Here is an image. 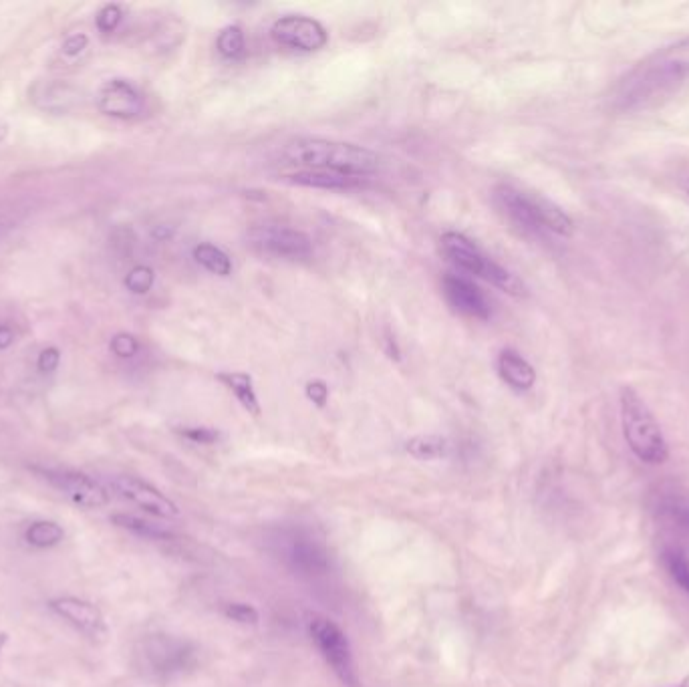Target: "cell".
Segmentation results:
<instances>
[{
	"mask_svg": "<svg viewBox=\"0 0 689 687\" xmlns=\"http://www.w3.org/2000/svg\"><path fill=\"white\" fill-rule=\"evenodd\" d=\"M689 79V35L651 53L627 71L609 93V107L617 113L645 111Z\"/></svg>",
	"mask_w": 689,
	"mask_h": 687,
	"instance_id": "obj_1",
	"label": "cell"
},
{
	"mask_svg": "<svg viewBox=\"0 0 689 687\" xmlns=\"http://www.w3.org/2000/svg\"><path fill=\"white\" fill-rule=\"evenodd\" d=\"M285 156L291 164L305 166L307 170L353 178L371 176L381 168V158L375 152L347 142L321 140V137H305V140L289 144Z\"/></svg>",
	"mask_w": 689,
	"mask_h": 687,
	"instance_id": "obj_2",
	"label": "cell"
},
{
	"mask_svg": "<svg viewBox=\"0 0 689 687\" xmlns=\"http://www.w3.org/2000/svg\"><path fill=\"white\" fill-rule=\"evenodd\" d=\"M494 200L498 208L528 234L544 236L546 232H550L569 238L575 232L571 216L542 196L528 194L502 184L494 190Z\"/></svg>",
	"mask_w": 689,
	"mask_h": 687,
	"instance_id": "obj_3",
	"label": "cell"
},
{
	"mask_svg": "<svg viewBox=\"0 0 689 687\" xmlns=\"http://www.w3.org/2000/svg\"><path fill=\"white\" fill-rule=\"evenodd\" d=\"M619 414L623 436L631 452L643 464H665L669 458V446L661 426L651 414L645 399L631 385H623L619 389Z\"/></svg>",
	"mask_w": 689,
	"mask_h": 687,
	"instance_id": "obj_4",
	"label": "cell"
},
{
	"mask_svg": "<svg viewBox=\"0 0 689 687\" xmlns=\"http://www.w3.org/2000/svg\"><path fill=\"white\" fill-rule=\"evenodd\" d=\"M135 661L150 679L170 681L196 669L198 647L184 637L154 633L137 643Z\"/></svg>",
	"mask_w": 689,
	"mask_h": 687,
	"instance_id": "obj_5",
	"label": "cell"
},
{
	"mask_svg": "<svg viewBox=\"0 0 689 687\" xmlns=\"http://www.w3.org/2000/svg\"><path fill=\"white\" fill-rule=\"evenodd\" d=\"M440 242H442L444 254L458 268L470 274H476V277H482L484 281L492 283L494 287L502 289L508 295H514V297L526 295V287L516 274L504 268L502 264L494 262L492 258H488L468 236L460 232H446Z\"/></svg>",
	"mask_w": 689,
	"mask_h": 687,
	"instance_id": "obj_6",
	"label": "cell"
},
{
	"mask_svg": "<svg viewBox=\"0 0 689 687\" xmlns=\"http://www.w3.org/2000/svg\"><path fill=\"white\" fill-rule=\"evenodd\" d=\"M309 629H311L313 641L317 643L325 661L339 675V679L345 685L355 687L357 685V671H355L353 651H351L349 639L341 631V627L335 625L333 621H329L327 617H313Z\"/></svg>",
	"mask_w": 689,
	"mask_h": 687,
	"instance_id": "obj_7",
	"label": "cell"
},
{
	"mask_svg": "<svg viewBox=\"0 0 689 687\" xmlns=\"http://www.w3.org/2000/svg\"><path fill=\"white\" fill-rule=\"evenodd\" d=\"M283 561L303 575H323L329 571L331 561L325 546L305 532H285L279 538Z\"/></svg>",
	"mask_w": 689,
	"mask_h": 687,
	"instance_id": "obj_8",
	"label": "cell"
},
{
	"mask_svg": "<svg viewBox=\"0 0 689 687\" xmlns=\"http://www.w3.org/2000/svg\"><path fill=\"white\" fill-rule=\"evenodd\" d=\"M270 33L279 45L303 53L321 51L329 43L327 29L317 19L305 15L281 17L279 21H274Z\"/></svg>",
	"mask_w": 689,
	"mask_h": 687,
	"instance_id": "obj_9",
	"label": "cell"
},
{
	"mask_svg": "<svg viewBox=\"0 0 689 687\" xmlns=\"http://www.w3.org/2000/svg\"><path fill=\"white\" fill-rule=\"evenodd\" d=\"M35 472L81 508H103L109 502L107 490L87 474L57 468H35Z\"/></svg>",
	"mask_w": 689,
	"mask_h": 687,
	"instance_id": "obj_10",
	"label": "cell"
},
{
	"mask_svg": "<svg viewBox=\"0 0 689 687\" xmlns=\"http://www.w3.org/2000/svg\"><path fill=\"white\" fill-rule=\"evenodd\" d=\"M250 240L262 252L281 258H307L313 252L311 238L305 232L287 226L254 228L250 232Z\"/></svg>",
	"mask_w": 689,
	"mask_h": 687,
	"instance_id": "obj_11",
	"label": "cell"
},
{
	"mask_svg": "<svg viewBox=\"0 0 689 687\" xmlns=\"http://www.w3.org/2000/svg\"><path fill=\"white\" fill-rule=\"evenodd\" d=\"M111 488L131 504L144 508L146 512L160 516V518H176L180 514L176 502L164 496L152 484L135 478V476H115L111 480Z\"/></svg>",
	"mask_w": 689,
	"mask_h": 687,
	"instance_id": "obj_12",
	"label": "cell"
},
{
	"mask_svg": "<svg viewBox=\"0 0 689 687\" xmlns=\"http://www.w3.org/2000/svg\"><path fill=\"white\" fill-rule=\"evenodd\" d=\"M99 111L115 119H133L144 111V95L127 79H109L97 93Z\"/></svg>",
	"mask_w": 689,
	"mask_h": 687,
	"instance_id": "obj_13",
	"label": "cell"
},
{
	"mask_svg": "<svg viewBox=\"0 0 689 687\" xmlns=\"http://www.w3.org/2000/svg\"><path fill=\"white\" fill-rule=\"evenodd\" d=\"M49 609L57 617H61L71 627H75L77 631H81L83 635H87L91 639H103L107 633L103 613L99 611V607H95L93 603H89L85 599L57 597V599L49 601Z\"/></svg>",
	"mask_w": 689,
	"mask_h": 687,
	"instance_id": "obj_14",
	"label": "cell"
},
{
	"mask_svg": "<svg viewBox=\"0 0 689 687\" xmlns=\"http://www.w3.org/2000/svg\"><path fill=\"white\" fill-rule=\"evenodd\" d=\"M442 291L450 307H454L458 313L482 321L490 319L492 309L486 295L470 279L462 277V274L448 272L442 279Z\"/></svg>",
	"mask_w": 689,
	"mask_h": 687,
	"instance_id": "obj_15",
	"label": "cell"
},
{
	"mask_svg": "<svg viewBox=\"0 0 689 687\" xmlns=\"http://www.w3.org/2000/svg\"><path fill=\"white\" fill-rule=\"evenodd\" d=\"M498 375L514 391H528L536 383L534 367L514 349H504L498 355Z\"/></svg>",
	"mask_w": 689,
	"mask_h": 687,
	"instance_id": "obj_16",
	"label": "cell"
},
{
	"mask_svg": "<svg viewBox=\"0 0 689 687\" xmlns=\"http://www.w3.org/2000/svg\"><path fill=\"white\" fill-rule=\"evenodd\" d=\"M289 182L305 188H317V190H353L363 186V178L353 176H341L333 172H319V170H303L297 174L287 176Z\"/></svg>",
	"mask_w": 689,
	"mask_h": 687,
	"instance_id": "obj_17",
	"label": "cell"
},
{
	"mask_svg": "<svg viewBox=\"0 0 689 687\" xmlns=\"http://www.w3.org/2000/svg\"><path fill=\"white\" fill-rule=\"evenodd\" d=\"M218 379L234 393V397L242 403L244 409H248L250 414L258 416L260 414V403L258 395L252 383V377L244 371H222L218 373Z\"/></svg>",
	"mask_w": 689,
	"mask_h": 687,
	"instance_id": "obj_18",
	"label": "cell"
},
{
	"mask_svg": "<svg viewBox=\"0 0 689 687\" xmlns=\"http://www.w3.org/2000/svg\"><path fill=\"white\" fill-rule=\"evenodd\" d=\"M111 522L123 530H129L135 536H142V538H150V540H172L174 538L172 530H168L160 524L148 522L144 518H137L133 514H113Z\"/></svg>",
	"mask_w": 689,
	"mask_h": 687,
	"instance_id": "obj_19",
	"label": "cell"
},
{
	"mask_svg": "<svg viewBox=\"0 0 689 687\" xmlns=\"http://www.w3.org/2000/svg\"><path fill=\"white\" fill-rule=\"evenodd\" d=\"M65 538V530L53 520H37L31 522L25 530V542L33 548H53L61 544Z\"/></svg>",
	"mask_w": 689,
	"mask_h": 687,
	"instance_id": "obj_20",
	"label": "cell"
},
{
	"mask_svg": "<svg viewBox=\"0 0 689 687\" xmlns=\"http://www.w3.org/2000/svg\"><path fill=\"white\" fill-rule=\"evenodd\" d=\"M194 258H196V262L200 266H204L212 274H218V277H228V274L232 272L230 256L222 248H218V246H214L210 242L198 244L194 248Z\"/></svg>",
	"mask_w": 689,
	"mask_h": 687,
	"instance_id": "obj_21",
	"label": "cell"
},
{
	"mask_svg": "<svg viewBox=\"0 0 689 687\" xmlns=\"http://www.w3.org/2000/svg\"><path fill=\"white\" fill-rule=\"evenodd\" d=\"M448 440L442 436H416L407 442V452L416 460H440L448 454Z\"/></svg>",
	"mask_w": 689,
	"mask_h": 687,
	"instance_id": "obj_22",
	"label": "cell"
},
{
	"mask_svg": "<svg viewBox=\"0 0 689 687\" xmlns=\"http://www.w3.org/2000/svg\"><path fill=\"white\" fill-rule=\"evenodd\" d=\"M661 563L665 571L669 573V577L673 579V583L685 595H689V557L677 551V548H665V551L661 553Z\"/></svg>",
	"mask_w": 689,
	"mask_h": 687,
	"instance_id": "obj_23",
	"label": "cell"
},
{
	"mask_svg": "<svg viewBox=\"0 0 689 687\" xmlns=\"http://www.w3.org/2000/svg\"><path fill=\"white\" fill-rule=\"evenodd\" d=\"M216 47L224 59H232V61L242 59L246 53V41H244L242 29L236 25L222 29L216 39Z\"/></svg>",
	"mask_w": 689,
	"mask_h": 687,
	"instance_id": "obj_24",
	"label": "cell"
},
{
	"mask_svg": "<svg viewBox=\"0 0 689 687\" xmlns=\"http://www.w3.org/2000/svg\"><path fill=\"white\" fill-rule=\"evenodd\" d=\"M154 285V270L148 266H135L127 277L125 287L135 295H146Z\"/></svg>",
	"mask_w": 689,
	"mask_h": 687,
	"instance_id": "obj_25",
	"label": "cell"
},
{
	"mask_svg": "<svg viewBox=\"0 0 689 687\" xmlns=\"http://www.w3.org/2000/svg\"><path fill=\"white\" fill-rule=\"evenodd\" d=\"M224 615L236 623H242V625H256L260 619L258 611L248 603H226Z\"/></svg>",
	"mask_w": 689,
	"mask_h": 687,
	"instance_id": "obj_26",
	"label": "cell"
},
{
	"mask_svg": "<svg viewBox=\"0 0 689 687\" xmlns=\"http://www.w3.org/2000/svg\"><path fill=\"white\" fill-rule=\"evenodd\" d=\"M663 514L669 522H673L677 528L689 532V506L681 504L679 500H669L663 504Z\"/></svg>",
	"mask_w": 689,
	"mask_h": 687,
	"instance_id": "obj_27",
	"label": "cell"
},
{
	"mask_svg": "<svg viewBox=\"0 0 689 687\" xmlns=\"http://www.w3.org/2000/svg\"><path fill=\"white\" fill-rule=\"evenodd\" d=\"M111 351L117 355V357H133L137 351H140V343H137V339L133 335H127V333H119L111 339Z\"/></svg>",
	"mask_w": 689,
	"mask_h": 687,
	"instance_id": "obj_28",
	"label": "cell"
},
{
	"mask_svg": "<svg viewBox=\"0 0 689 687\" xmlns=\"http://www.w3.org/2000/svg\"><path fill=\"white\" fill-rule=\"evenodd\" d=\"M121 17H123V13H121V9L117 5H107L97 15V29L101 33H111L121 23Z\"/></svg>",
	"mask_w": 689,
	"mask_h": 687,
	"instance_id": "obj_29",
	"label": "cell"
},
{
	"mask_svg": "<svg viewBox=\"0 0 689 687\" xmlns=\"http://www.w3.org/2000/svg\"><path fill=\"white\" fill-rule=\"evenodd\" d=\"M182 436L194 444H214L220 438V434L210 428H188L182 430Z\"/></svg>",
	"mask_w": 689,
	"mask_h": 687,
	"instance_id": "obj_30",
	"label": "cell"
},
{
	"mask_svg": "<svg viewBox=\"0 0 689 687\" xmlns=\"http://www.w3.org/2000/svg\"><path fill=\"white\" fill-rule=\"evenodd\" d=\"M307 397H309L315 405L325 407V403H327V399H329V387H327V383H325V381H319V379L309 381V383H307Z\"/></svg>",
	"mask_w": 689,
	"mask_h": 687,
	"instance_id": "obj_31",
	"label": "cell"
},
{
	"mask_svg": "<svg viewBox=\"0 0 689 687\" xmlns=\"http://www.w3.org/2000/svg\"><path fill=\"white\" fill-rule=\"evenodd\" d=\"M59 363H61V353H59V349H55V347H49V349H45L41 355H39V371L41 373H53L57 367H59Z\"/></svg>",
	"mask_w": 689,
	"mask_h": 687,
	"instance_id": "obj_32",
	"label": "cell"
},
{
	"mask_svg": "<svg viewBox=\"0 0 689 687\" xmlns=\"http://www.w3.org/2000/svg\"><path fill=\"white\" fill-rule=\"evenodd\" d=\"M87 43H89V39L85 35H73L63 43V53L67 57H77L83 49H87Z\"/></svg>",
	"mask_w": 689,
	"mask_h": 687,
	"instance_id": "obj_33",
	"label": "cell"
},
{
	"mask_svg": "<svg viewBox=\"0 0 689 687\" xmlns=\"http://www.w3.org/2000/svg\"><path fill=\"white\" fill-rule=\"evenodd\" d=\"M13 341H15V333H13V329L11 327H0V349H7V347H11L13 345Z\"/></svg>",
	"mask_w": 689,
	"mask_h": 687,
	"instance_id": "obj_34",
	"label": "cell"
},
{
	"mask_svg": "<svg viewBox=\"0 0 689 687\" xmlns=\"http://www.w3.org/2000/svg\"><path fill=\"white\" fill-rule=\"evenodd\" d=\"M15 228V222L11 220H5V218H0V240H3L11 230Z\"/></svg>",
	"mask_w": 689,
	"mask_h": 687,
	"instance_id": "obj_35",
	"label": "cell"
},
{
	"mask_svg": "<svg viewBox=\"0 0 689 687\" xmlns=\"http://www.w3.org/2000/svg\"><path fill=\"white\" fill-rule=\"evenodd\" d=\"M7 643H9V633H0V655H3V649Z\"/></svg>",
	"mask_w": 689,
	"mask_h": 687,
	"instance_id": "obj_36",
	"label": "cell"
},
{
	"mask_svg": "<svg viewBox=\"0 0 689 687\" xmlns=\"http://www.w3.org/2000/svg\"><path fill=\"white\" fill-rule=\"evenodd\" d=\"M7 123H3V121H0V142H3L5 140V135H7Z\"/></svg>",
	"mask_w": 689,
	"mask_h": 687,
	"instance_id": "obj_37",
	"label": "cell"
},
{
	"mask_svg": "<svg viewBox=\"0 0 689 687\" xmlns=\"http://www.w3.org/2000/svg\"><path fill=\"white\" fill-rule=\"evenodd\" d=\"M681 186H683V192L689 196V174L683 178V184H681Z\"/></svg>",
	"mask_w": 689,
	"mask_h": 687,
	"instance_id": "obj_38",
	"label": "cell"
},
{
	"mask_svg": "<svg viewBox=\"0 0 689 687\" xmlns=\"http://www.w3.org/2000/svg\"><path fill=\"white\" fill-rule=\"evenodd\" d=\"M675 687H689V685H685V683H683V685H675Z\"/></svg>",
	"mask_w": 689,
	"mask_h": 687,
	"instance_id": "obj_39",
	"label": "cell"
}]
</instances>
